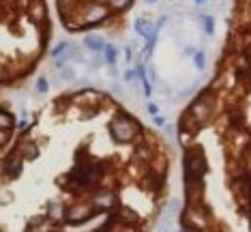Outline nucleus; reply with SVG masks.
I'll return each mask as SVG.
<instances>
[{
  "label": "nucleus",
  "mask_w": 251,
  "mask_h": 232,
  "mask_svg": "<svg viewBox=\"0 0 251 232\" xmlns=\"http://www.w3.org/2000/svg\"><path fill=\"white\" fill-rule=\"evenodd\" d=\"M180 142L187 202L219 166V205L251 228V0L234 4L226 52L213 82L182 112Z\"/></svg>",
  "instance_id": "1"
},
{
  "label": "nucleus",
  "mask_w": 251,
  "mask_h": 232,
  "mask_svg": "<svg viewBox=\"0 0 251 232\" xmlns=\"http://www.w3.org/2000/svg\"><path fill=\"white\" fill-rule=\"evenodd\" d=\"M105 58H107V65H114V60H116V50L112 48H105Z\"/></svg>",
  "instance_id": "5"
},
{
  "label": "nucleus",
  "mask_w": 251,
  "mask_h": 232,
  "mask_svg": "<svg viewBox=\"0 0 251 232\" xmlns=\"http://www.w3.org/2000/svg\"><path fill=\"white\" fill-rule=\"evenodd\" d=\"M84 43H86L88 48H93L95 52H99V50L103 48V41H101L99 37H86V39H84Z\"/></svg>",
  "instance_id": "4"
},
{
  "label": "nucleus",
  "mask_w": 251,
  "mask_h": 232,
  "mask_svg": "<svg viewBox=\"0 0 251 232\" xmlns=\"http://www.w3.org/2000/svg\"><path fill=\"white\" fill-rule=\"evenodd\" d=\"M60 77H62V80H67V82H71L73 77H75V69L69 67V65H62L60 67Z\"/></svg>",
  "instance_id": "3"
},
{
  "label": "nucleus",
  "mask_w": 251,
  "mask_h": 232,
  "mask_svg": "<svg viewBox=\"0 0 251 232\" xmlns=\"http://www.w3.org/2000/svg\"><path fill=\"white\" fill-rule=\"evenodd\" d=\"M13 125H15V118L11 114H7V112H0V127H2V129H11Z\"/></svg>",
  "instance_id": "2"
}]
</instances>
